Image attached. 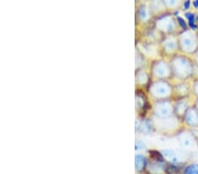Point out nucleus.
Masks as SVG:
<instances>
[{
  "instance_id": "20e7f679",
  "label": "nucleus",
  "mask_w": 198,
  "mask_h": 174,
  "mask_svg": "<svg viewBox=\"0 0 198 174\" xmlns=\"http://www.w3.org/2000/svg\"><path fill=\"white\" fill-rule=\"evenodd\" d=\"M178 21H179V24H180V26H181L182 28H184V29H186V28H187L186 23H185V21H184V20H183V19H182V18L179 17V18H178Z\"/></svg>"
},
{
  "instance_id": "f03ea898",
  "label": "nucleus",
  "mask_w": 198,
  "mask_h": 174,
  "mask_svg": "<svg viewBox=\"0 0 198 174\" xmlns=\"http://www.w3.org/2000/svg\"><path fill=\"white\" fill-rule=\"evenodd\" d=\"M184 174H198V165H192L189 166L184 171Z\"/></svg>"
},
{
  "instance_id": "423d86ee",
  "label": "nucleus",
  "mask_w": 198,
  "mask_h": 174,
  "mask_svg": "<svg viewBox=\"0 0 198 174\" xmlns=\"http://www.w3.org/2000/svg\"><path fill=\"white\" fill-rule=\"evenodd\" d=\"M193 5L195 8H198V1H195L193 3Z\"/></svg>"
},
{
  "instance_id": "7ed1b4c3",
  "label": "nucleus",
  "mask_w": 198,
  "mask_h": 174,
  "mask_svg": "<svg viewBox=\"0 0 198 174\" xmlns=\"http://www.w3.org/2000/svg\"><path fill=\"white\" fill-rule=\"evenodd\" d=\"M186 17L189 18L190 27L192 28H194V29H195V28H196V26L195 25V15L192 13H186Z\"/></svg>"
},
{
  "instance_id": "39448f33",
  "label": "nucleus",
  "mask_w": 198,
  "mask_h": 174,
  "mask_svg": "<svg viewBox=\"0 0 198 174\" xmlns=\"http://www.w3.org/2000/svg\"><path fill=\"white\" fill-rule=\"evenodd\" d=\"M189 5H190V2L189 1H187L186 3H185V5H184V7H185V9H188L189 7Z\"/></svg>"
},
{
  "instance_id": "f257e3e1",
  "label": "nucleus",
  "mask_w": 198,
  "mask_h": 174,
  "mask_svg": "<svg viewBox=\"0 0 198 174\" xmlns=\"http://www.w3.org/2000/svg\"><path fill=\"white\" fill-rule=\"evenodd\" d=\"M144 164H145V159L143 156H138L137 158H136V167L138 171H141L143 169V166H144Z\"/></svg>"
}]
</instances>
